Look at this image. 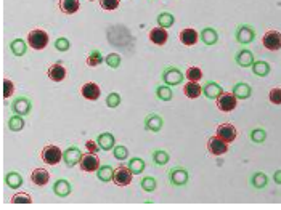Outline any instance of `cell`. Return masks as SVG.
Segmentation results:
<instances>
[{
	"label": "cell",
	"instance_id": "6da1fadb",
	"mask_svg": "<svg viewBox=\"0 0 281 210\" xmlns=\"http://www.w3.org/2000/svg\"><path fill=\"white\" fill-rule=\"evenodd\" d=\"M40 159H42L44 164H47L50 167L58 165L63 161V151L56 146V144H47L40 151Z\"/></svg>",
	"mask_w": 281,
	"mask_h": 210
},
{
	"label": "cell",
	"instance_id": "7a4b0ae2",
	"mask_svg": "<svg viewBox=\"0 0 281 210\" xmlns=\"http://www.w3.org/2000/svg\"><path fill=\"white\" fill-rule=\"evenodd\" d=\"M27 44H29V47L32 50H44L45 47L48 45L50 39H48V34L44 31V29H32V31L27 34Z\"/></svg>",
	"mask_w": 281,
	"mask_h": 210
},
{
	"label": "cell",
	"instance_id": "3957f363",
	"mask_svg": "<svg viewBox=\"0 0 281 210\" xmlns=\"http://www.w3.org/2000/svg\"><path fill=\"white\" fill-rule=\"evenodd\" d=\"M167 178H169V183L174 186V188H183V186H187L188 182H190V173L183 167H174L169 170Z\"/></svg>",
	"mask_w": 281,
	"mask_h": 210
},
{
	"label": "cell",
	"instance_id": "277c9868",
	"mask_svg": "<svg viewBox=\"0 0 281 210\" xmlns=\"http://www.w3.org/2000/svg\"><path fill=\"white\" fill-rule=\"evenodd\" d=\"M161 79H163L165 85L175 87L185 80V72H182V69H179L177 66H167L163 71V74H161Z\"/></svg>",
	"mask_w": 281,
	"mask_h": 210
},
{
	"label": "cell",
	"instance_id": "5b68a950",
	"mask_svg": "<svg viewBox=\"0 0 281 210\" xmlns=\"http://www.w3.org/2000/svg\"><path fill=\"white\" fill-rule=\"evenodd\" d=\"M234 39L239 45H251L256 40V29L251 24H239L234 29Z\"/></svg>",
	"mask_w": 281,
	"mask_h": 210
},
{
	"label": "cell",
	"instance_id": "8992f818",
	"mask_svg": "<svg viewBox=\"0 0 281 210\" xmlns=\"http://www.w3.org/2000/svg\"><path fill=\"white\" fill-rule=\"evenodd\" d=\"M262 45L268 51L281 50V32L277 31V29H268L262 37Z\"/></svg>",
	"mask_w": 281,
	"mask_h": 210
},
{
	"label": "cell",
	"instance_id": "52a82bcc",
	"mask_svg": "<svg viewBox=\"0 0 281 210\" xmlns=\"http://www.w3.org/2000/svg\"><path fill=\"white\" fill-rule=\"evenodd\" d=\"M215 101H217V109L222 111V113H232L238 106V98L232 92H223Z\"/></svg>",
	"mask_w": 281,
	"mask_h": 210
},
{
	"label": "cell",
	"instance_id": "ba28073f",
	"mask_svg": "<svg viewBox=\"0 0 281 210\" xmlns=\"http://www.w3.org/2000/svg\"><path fill=\"white\" fill-rule=\"evenodd\" d=\"M215 135L222 138L223 141L232 144L234 140H236L238 137V132H236V127H234L233 124H230V122H223V124L217 125L215 128Z\"/></svg>",
	"mask_w": 281,
	"mask_h": 210
},
{
	"label": "cell",
	"instance_id": "9c48e42d",
	"mask_svg": "<svg viewBox=\"0 0 281 210\" xmlns=\"http://www.w3.org/2000/svg\"><path fill=\"white\" fill-rule=\"evenodd\" d=\"M134 180V173L130 172V168L127 165H119L116 170H114V177L113 182L119 188H124V186H129Z\"/></svg>",
	"mask_w": 281,
	"mask_h": 210
},
{
	"label": "cell",
	"instance_id": "30bf717a",
	"mask_svg": "<svg viewBox=\"0 0 281 210\" xmlns=\"http://www.w3.org/2000/svg\"><path fill=\"white\" fill-rule=\"evenodd\" d=\"M100 159L98 156H96L95 153H89L87 154H82V159H80L79 162V167L80 170L85 172V173H92V172H96L100 168Z\"/></svg>",
	"mask_w": 281,
	"mask_h": 210
},
{
	"label": "cell",
	"instance_id": "8fae6325",
	"mask_svg": "<svg viewBox=\"0 0 281 210\" xmlns=\"http://www.w3.org/2000/svg\"><path fill=\"white\" fill-rule=\"evenodd\" d=\"M206 148H208V153H209L211 156L219 157V156L227 154L228 143H225L222 138H219L217 135H214V137H211V138L208 140V144H206Z\"/></svg>",
	"mask_w": 281,
	"mask_h": 210
},
{
	"label": "cell",
	"instance_id": "7c38bea8",
	"mask_svg": "<svg viewBox=\"0 0 281 210\" xmlns=\"http://www.w3.org/2000/svg\"><path fill=\"white\" fill-rule=\"evenodd\" d=\"M11 111L15 114L20 116H29L32 111V101L27 96H16L13 101H11Z\"/></svg>",
	"mask_w": 281,
	"mask_h": 210
},
{
	"label": "cell",
	"instance_id": "4fadbf2b",
	"mask_svg": "<svg viewBox=\"0 0 281 210\" xmlns=\"http://www.w3.org/2000/svg\"><path fill=\"white\" fill-rule=\"evenodd\" d=\"M80 159H82V151L77 146H70L63 151V162H65L66 167H76L79 165Z\"/></svg>",
	"mask_w": 281,
	"mask_h": 210
},
{
	"label": "cell",
	"instance_id": "5bb4252c",
	"mask_svg": "<svg viewBox=\"0 0 281 210\" xmlns=\"http://www.w3.org/2000/svg\"><path fill=\"white\" fill-rule=\"evenodd\" d=\"M51 191H53V194L56 197L65 199V197H68L72 192V186L66 178H58V180H55L53 185H51Z\"/></svg>",
	"mask_w": 281,
	"mask_h": 210
},
{
	"label": "cell",
	"instance_id": "9a60e30c",
	"mask_svg": "<svg viewBox=\"0 0 281 210\" xmlns=\"http://www.w3.org/2000/svg\"><path fill=\"white\" fill-rule=\"evenodd\" d=\"M47 75H48V79L51 80V82H63V80L66 79L68 71H66L65 64H63L61 61H56L47 69Z\"/></svg>",
	"mask_w": 281,
	"mask_h": 210
},
{
	"label": "cell",
	"instance_id": "2e32d148",
	"mask_svg": "<svg viewBox=\"0 0 281 210\" xmlns=\"http://www.w3.org/2000/svg\"><path fill=\"white\" fill-rule=\"evenodd\" d=\"M143 125H145V130H148V132L159 133L164 127V119L161 117L159 114L151 113V114L146 116L145 120H143Z\"/></svg>",
	"mask_w": 281,
	"mask_h": 210
},
{
	"label": "cell",
	"instance_id": "e0dca14e",
	"mask_svg": "<svg viewBox=\"0 0 281 210\" xmlns=\"http://www.w3.org/2000/svg\"><path fill=\"white\" fill-rule=\"evenodd\" d=\"M225 92L220 84H217L215 80H206L203 85V95L208 98V100H217L222 93Z\"/></svg>",
	"mask_w": 281,
	"mask_h": 210
},
{
	"label": "cell",
	"instance_id": "ac0fdd59",
	"mask_svg": "<svg viewBox=\"0 0 281 210\" xmlns=\"http://www.w3.org/2000/svg\"><path fill=\"white\" fill-rule=\"evenodd\" d=\"M179 40H180L182 45L193 47V45H196L199 42V32L193 27H185V29H182V31H180Z\"/></svg>",
	"mask_w": 281,
	"mask_h": 210
},
{
	"label": "cell",
	"instance_id": "d6986e66",
	"mask_svg": "<svg viewBox=\"0 0 281 210\" xmlns=\"http://www.w3.org/2000/svg\"><path fill=\"white\" fill-rule=\"evenodd\" d=\"M80 95L89 101H96L101 95V89H100V85L95 82H85L82 87H80Z\"/></svg>",
	"mask_w": 281,
	"mask_h": 210
},
{
	"label": "cell",
	"instance_id": "ffe728a7",
	"mask_svg": "<svg viewBox=\"0 0 281 210\" xmlns=\"http://www.w3.org/2000/svg\"><path fill=\"white\" fill-rule=\"evenodd\" d=\"M148 37H150V42H151L153 45L163 47V45L167 44L169 32H167V29H164V27H161V26H156V27H153L151 31H150Z\"/></svg>",
	"mask_w": 281,
	"mask_h": 210
},
{
	"label": "cell",
	"instance_id": "44dd1931",
	"mask_svg": "<svg viewBox=\"0 0 281 210\" xmlns=\"http://www.w3.org/2000/svg\"><path fill=\"white\" fill-rule=\"evenodd\" d=\"M254 61H256L254 53H252V50H249V48H241L239 51H236V55H234V63L243 69L251 68Z\"/></svg>",
	"mask_w": 281,
	"mask_h": 210
},
{
	"label": "cell",
	"instance_id": "7402d4cb",
	"mask_svg": "<svg viewBox=\"0 0 281 210\" xmlns=\"http://www.w3.org/2000/svg\"><path fill=\"white\" fill-rule=\"evenodd\" d=\"M199 40L206 47H212L219 42V32H217V29H214L212 26H206L203 31L199 32Z\"/></svg>",
	"mask_w": 281,
	"mask_h": 210
},
{
	"label": "cell",
	"instance_id": "603a6c76",
	"mask_svg": "<svg viewBox=\"0 0 281 210\" xmlns=\"http://www.w3.org/2000/svg\"><path fill=\"white\" fill-rule=\"evenodd\" d=\"M31 182L36 186H45L50 182V172L44 167H37L31 172Z\"/></svg>",
	"mask_w": 281,
	"mask_h": 210
},
{
	"label": "cell",
	"instance_id": "cb8c5ba5",
	"mask_svg": "<svg viewBox=\"0 0 281 210\" xmlns=\"http://www.w3.org/2000/svg\"><path fill=\"white\" fill-rule=\"evenodd\" d=\"M96 143L101 151H113V148L116 146V138L111 132H103L96 137Z\"/></svg>",
	"mask_w": 281,
	"mask_h": 210
},
{
	"label": "cell",
	"instance_id": "d4e9b609",
	"mask_svg": "<svg viewBox=\"0 0 281 210\" xmlns=\"http://www.w3.org/2000/svg\"><path fill=\"white\" fill-rule=\"evenodd\" d=\"M232 93L238 98V101L249 100V98L252 96V87L249 84H246V82H238V84L233 85Z\"/></svg>",
	"mask_w": 281,
	"mask_h": 210
},
{
	"label": "cell",
	"instance_id": "484cf974",
	"mask_svg": "<svg viewBox=\"0 0 281 210\" xmlns=\"http://www.w3.org/2000/svg\"><path fill=\"white\" fill-rule=\"evenodd\" d=\"M27 47H29L27 40H24V39H13L10 42V51H11V55H13V56L21 58V56H24L27 53Z\"/></svg>",
	"mask_w": 281,
	"mask_h": 210
},
{
	"label": "cell",
	"instance_id": "4316f807",
	"mask_svg": "<svg viewBox=\"0 0 281 210\" xmlns=\"http://www.w3.org/2000/svg\"><path fill=\"white\" fill-rule=\"evenodd\" d=\"M251 71L256 77H267V75L272 72V66L263 60H256L254 63H252Z\"/></svg>",
	"mask_w": 281,
	"mask_h": 210
},
{
	"label": "cell",
	"instance_id": "83f0119b",
	"mask_svg": "<svg viewBox=\"0 0 281 210\" xmlns=\"http://www.w3.org/2000/svg\"><path fill=\"white\" fill-rule=\"evenodd\" d=\"M268 177L263 172H256V173H252L251 175V178H249V183H251V186L254 189H257V191H260V189H265L267 186H268Z\"/></svg>",
	"mask_w": 281,
	"mask_h": 210
},
{
	"label": "cell",
	"instance_id": "f1b7e54d",
	"mask_svg": "<svg viewBox=\"0 0 281 210\" xmlns=\"http://www.w3.org/2000/svg\"><path fill=\"white\" fill-rule=\"evenodd\" d=\"M183 93H185V96L190 98V100H196V98L203 95V87L199 85V82L188 80V82L183 85Z\"/></svg>",
	"mask_w": 281,
	"mask_h": 210
},
{
	"label": "cell",
	"instance_id": "f546056e",
	"mask_svg": "<svg viewBox=\"0 0 281 210\" xmlns=\"http://www.w3.org/2000/svg\"><path fill=\"white\" fill-rule=\"evenodd\" d=\"M3 182L10 189H20L23 183H24V180H23L21 173H18V172H8L3 177Z\"/></svg>",
	"mask_w": 281,
	"mask_h": 210
},
{
	"label": "cell",
	"instance_id": "4dcf8cb0",
	"mask_svg": "<svg viewBox=\"0 0 281 210\" xmlns=\"http://www.w3.org/2000/svg\"><path fill=\"white\" fill-rule=\"evenodd\" d=\"M58 8H60L61 13H65V15H74L79 11L80 2L79 0H60Z\"/></svg>",
	"mask_w": 281,
	"mask_h": 210
},
{
	"label": "cell",
	"instance_id": "1f68e13d",
	"mask_svg": "<svg viewBox=\"0 0 281 210\" xmlns=\"http://www.w3.org/2000/svg\"><path fill=\"white\" fill-rule=\"evenodd\" d=\"M114 170H116V168L113 165L105 164V165H100V168L95 173H96V178H98L101 183H110V182H113Z\"/></svg>",
	"mask_w": 281,
	"mask_h": 210
},
{
	"label": "cell",
	"instance_id": "d6a6232c",
	"mask_svg": "<svg viewBox=\"0 0 281 210\" xmlns=\"http://www.w3.org/2000/svg\"><path fill=\"white\" fill-rule=\"evenodd\" d=\"M7 125H8V130L10 132H15V133L21 132L23 128H24V125H26L24 116H20V114H15L13 113V116H10Z\"/></svg>",
	"mask_w": 281,
	"mask_h": 210
},
{
	"label": "cell",
	"instance_id": "836d02e7",
	"mask_svg": "<svg viewBox=\"0 0 281 210\" xmlns=\"http://www.w3.org/2000/svg\"><path fill=\"white\" fill-rule=\"evenodd\" d=\"M151 159H153V164L154 165L164 167L170 161V156H169L167 151H164V149H154L153 153H151Z\"/></svg>",
	"mask_w": 281,
	"mask_h": 210
},
{
	"label": "cell",
	"instance_id": "e575fe53",
	"mask_svg": "<svg viewBox=\"0 0 281 210\" xmlns=\"http://www.w3.org/2000/svg\"><path fill=\"white\" fill-rule=\"evenodd\" d=\"M154 93H156V98L161 101H170L172 98H174V92H172V87L170 85H158L156 90H154Z\"/></svg>",
	"mask_w": 281,
	"mask_h": 210
},
{
	"label": "cell",
	"instance_id": "d590c367",
	"mask_svg": "<svg viewBox=\"0 0 281 210\" xmlns=\"http://www.w3.org/2000/svg\"><path fill=\"white\" fill-rule=\"evenodd\" d=\"M127 167L130 168V172L134 175H140L145 172L146 168V162L140 159V157H130L129 162H127Z\"/></svg>",
	"mask_w": 281,
	"mask_h": 210
},
{
	"label": "cell",
	"instance_id": "8d00e7d4",
	"mask_svg": "<svg viewBox=\"0 0 281 210\" xmlns=\"http://www.w3.org/2000/svg\"><path fill=\"white\" fill-rule=\"evenodd\" d=\"M156 23H158V26L164 27V29H169L175 24V16L169 13V11H163V13H159L156 16Z\"/></svg>",
	"mask_w": 281,
	"mask_h": 210
},
{
	"label": "cell",
	"instance_id": "74e56055",
	"mask_svg": "<svg viewBox=\"0 0 281 210\" xmlns=\"http://www.w3.org/2000/svg\"><path fill=\"white\" fill-rule=\"evenodd\" d=\"M249 140L256 144H262L267 140V130L265 128H260V127L252 128V130L249 132Z\"/></svg>",
	"mask_w": 281,
	"mask_h": 210
},
{
	"label": "cell",
	"instance_id": "f35d334b",
	"mask_svg": "<svg viewBox=\"0 0 281 210\" xmlns=\"http://www.w3.org/2000/svg\"><path fill=\"white\" fill-rule=\"evenodd\" d=\"M85 61H87L89 68H96V66H100L103 61H105V58H103L100 50H92L90 53L87 55V60H85Z\"/></svg>",
	"mask_w": 281,
	"mask_h": 210
},
{
	"label": "cell",
	"instance_id": "ab89813d",
	"mask_svg": "<svg viewBox=\"0 0 281 210\" xmlns=\"http://www.w3.org/2000/svg\"><path fill=\"white\" fill-rule=\"evenodd\" d=\"M185 79L191 80V82H199V80H203V69L198 66H190L185 71Z\"/></svg>",
	"mask_w": 281,
	"mask_h": 210
},
{
	"label": "cell",
	"instance_id": "60d3db41",
	"mask_svg": "<svg viewBox=\"0 0 281 210\" xmlns=\"http://www.w3.org/2000/svg\"><path fill=\"white\" fill-rule=\"evenodd\" d=\"M140 188L145 191V192H153L154 189L158 188V182H156V178L154 177H145V178H141V182H140Z\"/></svg>",
	"mask_w": 281,
	"mask_h": 210
},
{
	"label": "cell",
	"instance_id": "b9f144b4",
	"mask_svg": "<svg viewBox=\"0 0 281 210\" xmlns=\"http://www.w3.org/2000/svg\"><path fill=\"white\" fill-rule=\"evenodd\" d=\"M105 103L108 108L114 109V108H119V104L122 103V98H120L117 92H111V93H108V96L105 98Z\"/></svg>",
	"mask_w": 281,
	"mask_h": 210
},
{
	"label": "cell",
	"instance_id": "7bdbcfd3",
	"mask_svg": "<svg viewBox=\"0 0 281 210\" xmlns=\"http://www.w3.org/2000/svg\"><path fill=\"white\" fill-rule=\"evenodd\" d=\"M113 156H114V159H117V161H127V157H129V149L122 146V144H116V146L113 148Z\"/></svg>",
	"mask_w": 281,
	"mask_h": 210
},
{
	"label": "cell",
	"instance_id": "ee69618b",
	"mask_svg": "<svg viewBox=\"0 0 281 210\" xmlns=\"http://www.w3.org/2000/svg\"><path fill=\"white\" fill-rule=\"evenodd\" d=\"M53 47H55L56 51L65 53V51H68L71 48V42H70V39H66V37H58V39H55Z\"/></svg>",
	"mask_w": 281,
	"mask_h": 210
},
{
	"label": "cell",
	"instance_id": "f6af8a7d",
	"mask_svg": "<svg viewBox=\"0 0 281 210\" xmlns=\"http://www.w3.org/2000/svg\"><path fill=\"white\" fill-rule=\"evenodd\" d=\"M120 55L119 53H110V55H106L105 56V63H106V66L108 68H111V69H117L120 66Z\"/></svg>",
	"mask_w": 281,
	"mask_h": 210
},
{
	"label": "cell",
	"instance_id": "bcb514c9",
	"mask_svg": "<svg viewBox=\"0 0 281 210\" xmlns=\"http://www.w3.org/2000/svg\"><path fill=\"white\" fill-rule=\"evenodd\" d=\"M11 204H32V197L27 192H15L11 196Z\"/></svg>",
	"mask_w": 281,
	"mask_h": 210
},
{
	"label": "cell",
	"instance_id": "7dc6e473",
	"mask_svg": "<svg viewBox=\"0 0 281 210\" xmlns=\"http://www.w3.org/2000/svg\"><path fill=\"white\" fill-rule=\"evenodd\" d=\"M268 100L275 106H280L281 104V89L280 87H273V89L268 92Z\"/></svg>",
	"mask_w": 281,
	"mask_h": 210
},
{
	"label": "cell",
	"instance_id": "c3c4849f",
	"mask_svg": "<svg viewBox=\"0 0 281 210\" xmlns=\"http://www.w3.org/2000/svg\"><path fill=\"white\" fill-rule=\"evenodd\" d=\"M98 3H100L101 10L113 11V10L119 8V3H120V0H98Z\"/></svg>",
	"mask_w": 281,
	"mask_h": 210
},
{
	"label": "cell",
	"instance_id": "681fc988",
	"mask_svg": "<svg viewBox=\"0 0 281 210\" xmlns=\"http://www.w3.org/2000/svg\"><path fill=\"white\" fill-rule=\"evenodd\" d=\"M15 93V84L10 79H3V98L7 100Z\"/></svg>",
	"mask_w": 281,
	"mask_h": 210
},
{
	"label": "cell",
	"instance_id": "f907efd6",
	"mask_svg": "<svg viewBox=\"0 0 281 210\" xmlns=\"http://www.w3.org/2000/svg\"><path fill=\"white\" fill-rule=\"evenodd\" d=\"M85 149L89 151V153H98V151H101L100 149V146H98V143H96V140L94 141V140H89V141H85Z\"/></svg>",
	"mask_w": 281,
	"mask_h": 210
},
{
	"label": "cell",
	"instance_id": "816d5d0a",
	"mask_svg": "<svg viewBox=\"0 0 281 210\" xmlns=\"http://www.w3.org/2000/svg\"><path fill=\"white\" fill-rule=\"evenodd\" d=\"M272 180H273V182L277 183V185H281V168H280V170H275Z\"/></svg>",
	"mask_w": 281,
	"mask_h": 210
},
{
	"label": "cell",
	"instance_id": "f5cc1de1",
	"mask_svg": "<svg viewBox=\"0 0 281 210\" xmlns=\"http://www.w3.org/2000/svg\"><path fill=\"white\" fill-rule=\"evenodd\" d=\"M89 2H94V0H89Z\"/></svg>",
	"mask_w": 281,
	"mask_h": 210
}]
</instances>
